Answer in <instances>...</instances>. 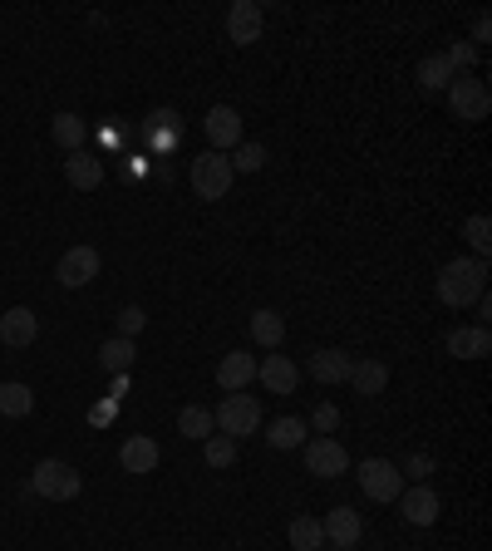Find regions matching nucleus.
Wrapping results in <instances>:
<instances>
[{
    "label": "nucleus",
    "instance_id": "36",
    "mask_svg": "<svg viewBox=\"0 0 492 551\" xmlns=\"http://www.w3.org/2000/svg\"><path fill=\"white\" fill-rule=\"evenodd\" d=\"M492 35V20L488 15H478V20H473V40H488Z\"/></svg>",
    "mask_w": 492,
    "mask_h": 551
},
{
    "label": "nucleus",
    "instance_id": "32",
    "mask_svg": "<svg viewBox=\"0 0 492 551\" xmlns=\"http://www.w3.org/2000/svg\"><path fill=\"white\" fill-rule=\"evenodd\" d=\"M310 429L320 433V438H330V433L340 429V409H335V404H320V409L310 414Z\"/></svg>",
    "mask_w": 492,
    "mask_h": 551
},
{
    "label": "nucleus",
    "instance_id": "7",
    "mask_svg": "<svg viewBox=\"0 0 492 551\" xmlns=\"http://www.w3.org/2000/svg\"><path fill=\"white\" fill-rule=\"evenodd\" d=\"M306 468L315 478H345V473H350V453H345V443H335V438H310Z\"/></svg>",
    "mask_w": 492,
    "mask_h": 551
},
{
    "label": "nucleus",
    "instance_id": "1",
    "mask_svg": "<svg viewBox=\"0 0 492 551\" xmlns=\"http://www.w3.org/2000/svg\"><path fill=\"white\" fill-rule=\"evenodd\" d=\"M488 291V261L483 256H458L438 271V301L453 310H468Z\"/></svg>",
    "mask_w": 492,
    "mask_h": 551
},
{
    "label": "nucleus",
    "instance_id": "13",
    "mask_svg": "<svg viewBox=\"0 0 492 551\" xmlns=\"http://www.w3.org/2000/svg\"><path fill=\"white\" fill-rule=\"evenodd\" d=\"M399 507H404V517L414 522V527H433L438 522V492L429 483H414V488L399 492Z\"/></svg>",
    "mask_w": 492,
    "mask_h": 551
},
{
    "label": "nucleus",
    "instance_id": "24",
    "mask_svg": "<svg viewBox=\"0 0 492 551\" xmlns=\"http://www.w3.org/2000/svg\"><path fill=\"white\" fill-rule=\"evenodd\" d=\"M133 360H138V350H133V340H104V350H99V365L114 369V374H128L133 369Z\"/></svg>",
    "mask_w": 492,
    "mask_h": 551
},
{
    "label": "nucleus",
    "instance_id": "16",
    "mask_svg": "<svg viewBox=\"0 0 492 551\" xmlns=\"http://www.w3.org/2000/svg\"><path fill=\"white\" fill-rule=\"evenodd\" d=\"M251 379H256V355H246V350H232V355L217 365V384H222L227 394H242Z\"/></svg>",
    "mask_w": 492,
    "mask_h": 551
},
{
    "label": "nucleus",
    "instance_id": "28",
    "mask_svg": "<svg viewBox=\"0 0 492 551\" xmlns=\"http://www.w3.org/2000/svg\"><path fill=\"white\" fill-rule=\"evenodd\" d=\"M202 443H207V468H232V463H237V438L212 433V438H202Z\"/></svg>",
    "mask_w": 492,
    "mask_h": 551
},
{
    "label": "nucleus",
    "instance_id": "35",
    "mask_svg": "<svg viewBox=\"0 0 492 551\" xmlns=\"http://www.w3.org/2000/svg\"><path fill=\"white\" fill-rule=\"evenodd\" d=\"M429 473H433V463L424 458V453H419V458H409V478H414V483H424Z\"/></svg>",
    "mask_w": 492,
    "mask_h": 551
},
{
    "label": "nucleus",
    "instance_id": "18",
    "mask_svg": "<svg viewBox=\"0 0 492 551\" xmlns=\"http://www.w3.org/2000/svg\"><path fill=\"white\" fill-rule=\"evenodd\" d=\"M350 365H355V360H350L345 350H315V355H310V379H315V384H345V379H350Z\"/></svg>",
    "mask_w": 492,
    "mask_h": 551
},
{
    "label": "nucleus",
    "instance_id": "12",
    "mask_svg": "<svg viewBox=\"0 0 492 551\" xmlns=\"http://www.w3.org/2000/svg\"><path fill=\"white\" fill-rule=\"evenodd\" d=\"M35 335H40V320H35V310L30 306H10L5 315H0V340H5L10 350L35 345Z\"/></svg>",
    "mask_w": 492,
    "mask_h": 551
},
{
    "label": "nucleus",
    "instance_id": "9",
    "mask_svg": "<svg viewBox=\"0 0 492 551\" xmlns=\"http://www.w3.org/2000/svg\"><path fill=\"white\" fill-rule=\"evenodd\" d=\"M261 25H266V15L256 0H232V10H227V40L232 45H256Z\"/></svg>",
    "mask_w": 492,
    "mask_h": 551
},
{
    "label": "nucleus",
    "instance_id": "26",
    "mask_svg": "<svg viewBox=\"0 0 492 551\" xmlns=\"http://www.w3.org/2000/svg\"><path fill=\"white\" fill-rule=\"evenodd\" d=\"M286 537H291V551H320V547H325V532H320V522H315V517H296Z\"/></svg>",
    "mask_w": 492,
    "mask_h": 551
},
{
    "label": "nucleus",
    "instance_id": "2",
    "mask_svg": "<svg viewBox=\"0 0 492 551\" xmlns=\"http://www.w3.org/2000/svg\"><path fill=\"white\" fill-rule=\"evenodd\" d=\"M232 158L227 153H202V158H192V168H187V183L197 197H207V202H217V197H227L232 192Z\"/></svg>",
    "mask_w": 492,
    "mask_h": 551
},
{
    "label": "nucleus",
    "instance_id": "3",
    "mask_svg": "<svg viewBox=\"0 0 492 551\" xmlns=\"http://www.w3.org/2000/svg\"><path fill=\"white\" fill-rule=\"evenodd\" d=\"M212 424L227 433V438H246V433L261 429V399L256 394H222Z\"/></svg>",
    "mask_w": 492,
    "mask_h": 551
},
{
    "label": "nucleus",
    "instance_id": "20",
    "mask_svg": "<svg viewBox=\"0 0 492 551\" xmlns=\"http://www.w3.org/2000/svg\"><path fill=\"white\" fill-rule=\"evenodd\" d=\"M350 384H355V394H384V384H389V365L384 360H355L350 365Z\"/></svg>",
    "mask_w": 492,
    "mask_h": 551
},
{
    "label": "nucleus",
    "instance_id": "6",
    "mask_svg": "<svg viewBox=\"0 0 492 551\" xmlns=\"http://www.w3.org/2000/svg\"><path fill=\"white\" fill-rule=\"evenodd\" d=\"M355 478H360L365 497H374V502H399V492H404V473L389 458H365Z\"/></svg>",
    "mask_w": 492,
    "mask_h": 551
},
{
    "label": "nucleus",
    "instance_id": "21",
    "mask_svg": "<svg viewBox=\"0 0 492 551\" xmlns=\"http://www.w3.org/2000/svg\"><path fill=\"white\" fill-rule=\"evenodd\" d=\"M251 335H256V345L276 350V345L286 340V320H281L276 310H256V315H251Z\"/></svg>",
    "mask_w": 492,
    "mask_h": 551
},
{
    "label": "nucleus",
    "instance_id": "34",
    "mask_svg": "<svg viewBox=\"0 0 492 551\" xmlns=\"http://www.w3.org/2000/svg\"><path fill=\"white\" fill-rule=\"evenodd\" d=\"M143 320H148V315H143L138 306H123L119 310V335H123V340H133V335L143 330Z\"/></svg>",
    "mask_w": 492,
    "mask_h": 551
},
{
    "label": "nucleus",
    "instance_id": "31",
    "mask_svg": "<svg viewBox=\"0 0 492 551\" xmlns=\"http://www.w3.org/2000/svg\"><path fill=\"white\" fill-rule=\"evenodd\" d=\"M55 143L79 153V143H84V123L74 119V114H55Z\"/></svg>",
    "mask_w": 492,
    "mask_h": 551
},
{
    "label": "nucleus",
    "instance_id": "10",
    "mask_svg": "<svg viewBox=\"0 0 492 551\" xmlns=\"http://www.w3.org/2000/svg\"><path fill=\"white\" fill-rule=\"evenodd\" d=\"M207 143H212V153H232L237 143H242V114L237 109H227V104H217L212 114H207Z\"/></svg>",
    "mask_w": 492,
    "mask_h": 551
},
{
    "label": "nucleus",
    "instance_id": "19",
    "mask_svg": "<svg viewBox=\"0 0 492 551\" xmlns=\"http://www.w3.org/2000/svg\"><path fill=\"white\" fill-rule=\"evenodd\" d=\"M488 350H492L488 325H473V330H453L448 335V355H458V360H483Z\"/></svg>",
    "mask_w": 492,
    "mask_h": 551
},
{
    "label": "nucleus",
    "instance_id": "17",
    "mask_svg": "<svg viewBox=\"0 0 492 551\" xmlns=\"http://www.w3.org/2000/svg\"><path fill=\"white\" fill-rule=\"evenodd\" d=\"M64 178H69V187H79V192H94V187L104 183V163L94 158V153H69L64 158Z\"/></svg>",
    "mask_w": 492,
    "mask_h": 551
},
{
    "label": "nucleus",
    "instance_id": "27",
    "mask_svg": "<svg viewBox=\"0 0 492 551\" xmlns=\"http://www.w3.org/2000/svg\"><path fill=\"white\" fill-rule=\"evenodd\" d=\"M178 429H183V438H212V409H202V404H187L183 414H178Z\"/></svg>",
    "mask_w": 492,
    "mask_h": 551
},
{
    "label": "nucleus",
    "instance_id": "37",
    "mask_svg": "<svg viewBox=\"0 0 492 551\" xmlns=\"http://www.w3.org/2000/svg\"><path fill=\"white\" fill-rule=\"evenodd\" d=\"M153 123H158V128H173V123H178V114H173V109H158V114H153Z\"/></svg>",
    "mask_w": 492,
    "mask_h": 551
},
{
    "label": "nucleus",
    "instance_id": "14",
    "mask_svg": "<svg viewBox=\"0 0 492 551\" xmlns=\"http://www.w3.org/2000/svg\"><path fill=\"white\" fill-rule=\"evenodd\" d=\"M158 458H163V448H158L148 433H133V438L119 448L123 473H153V468H158Z\"/></svg>",
    "mask_w": 492,
    "mask_h": 551
},
{
    "label": "nucleus",
    "instance_id": "30",
    "mask_svg": "<svg viewBox=\"0 0 492 551\" xmlns=\"http://www.w3.org/2000/svg\"><path fill=\"white\" fill-rule=\"evenodd\" d=\"M463 237H468V246H473V251H478L483 261H488V246H492V222H488V217H483V212L463 222Z\"/></svg>",
    "mask_w": 492,
    "mask_h": 551
},
{
    "label": "nucleus",
    "instance_id": "5",
    "mask_svg": "<svg viewBox=\"0 0 492 551\" xmlns=\"http://www.w3.org/2000/svg\"><path fill=\"white\" fill-rule=\"evenodd\" d=\"M448 94V104H453V114L463 123H483L492 114V94L483 79H473V74H453V84L443 89Z\"/></svg>",
    "mask_w": 492,
    "mask_h": 551
},
{
    "label": "nucleus",
    "instance_id": "23",
    "mask_svg": "<svg viewBox=\"0 0 492 551\" xmlns=\"http://www.w3.org/2000/svg\"><path fill=\"white\" fill-rule=\"evenodd\" d=\"M266 443L281 448V453H286V448H301V443H306V419H276V424L266 429Z\"/></svg>",
    "mask_w": 492,
    "mask_h": 551
},
{
    "label": "nucleus",
    "instance_id": "38",
    "mask_svg": "<svg viewBox=\"0 0 492 551\" xmlns=\"http://www.w3.org/2000/svg\"><path fill=\"white\" fill-rule=\"evenodd\" d=\"M345 551H355V547H345Z\"/></svg>",
    "mask_w": 492,
    "mask_h": 551
},
{
    "label": "nucleus",
    "instance_id": "4",
    "mask_svg": "<svg viewBox=\"0 0 492 551\" xmlns=\"http://www.w3.org/2000/svg\"><path fill=\"white\" fill-rule=\"evenodd\" d=\"M30 488H35V497L69 502V497H79L84 478H79V473H74L64 458H45V463H35V473H30Z\"/></svg>",
    "mask_w": 492,
    "mask_h": 551
},
{
    "label": "nucleus",
    "instance_id": "8",
    "mask_svg": "<svg viewBox=\"0 0 492 551\" xmlns=\"http://www.w3.org/2000/svg\"><path fill=\"white\" fill-rule=\"evenodd\" d=\"M55 276H60V286H69V291L89 286L99 276V251L94 246H69L60 256V266H55Z\"/></svg>",
    "mask_w": 492,
    "mask_h": 551
},
{
    "label": "nucleus",
    "instance_id": "29",
    "mask_svg": "<svg viewBox=\"0 0 492 551\" xmlns=\"http://www.w3.org/2000/svg\"><path fill=\"white\" fill-rule=\"evenodd\" d=\"M261 168H266V148L242 138V143L232 148V173H261Z\"/></svg>",
    "mask_w": 492,
    "mask_h": 551
},
{
    "label": "nucleus",
    "instance_id": "22",
    "mask_svg": "<svg viewBox=\"0 0 492 551\" xmlns=\"http://www.w3.org/2000/svg\"><path fill=\"white\" fill-rule=\"evenodd\" d=\"M30 409H35L30 384H0V414H5V419H25Z\"/></svg>",
    "mask_w": 492,
    "mask_h": 551
},
{
    "label": "nucleus",
    "instance_id": "33",
    "mask_svg": "<svg viewBox=\"0 0 492 551\" xmlns=\"http://www.w3.org/2000/svg\"><path fill=\"white\" fill-rule=\"evenodd\" d=\"M443 60L453 64V74H468V64L478 60V50H473V45H468V40H453V50H448V55H443Z\"/></svg>",
    "mask_w": 492,
    "mask_h": 551
},
{
    "label": "nucleus",
    "instance_id": "11",
    "mask_svg": "<svg viewBox=\"0 0 492 551\" xmlns=\"http://www.w3.org/2000/svg\"><path fill=\"white\" fill-rule=\"evenodd\" d=\"M320 532H325V542H335V551H345V547H355V542H360L365 522H360V512H355V507H330V512H325V522H320Z\"/></svg>",
    "mask_w": 492,
    "mask_h": 551
},
{
    "label": "nucleus",
    "instance_id": "15",
    "mask_svg": "<svg viewBox=\"0 0 492 551\" xmlns=\"http://www.w3.org/2000/svg\"><path fill=\"white\" fill-rule=\"evenodd\" d=\"M256 379L266 384V394H296L301 369L291 365L286 355H266V365H256Z\"/></svg>",
    "mask_w": 492,
    "mask_h": 551
},
{
    "label": "nucleus",
    "instance_id": "25",
    "mask_svg": "<svg viewBox=\"0 0 492 551\" xmlns=\"http://www.w3.org/2000/svg\"><path fill=\"white\" fill-rule=\"evenodd\" d=\"M419 84H424L429 94L448 89V84H453V64L443 60V55H424V64H419Z\"/></svg>",
    "mask_w": 492,
    "mask_h": 551
}]
</instances>
